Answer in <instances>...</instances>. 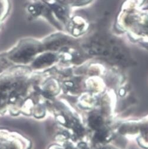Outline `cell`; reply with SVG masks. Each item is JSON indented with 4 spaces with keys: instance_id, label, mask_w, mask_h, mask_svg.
Segmentation results:
<instances>
[{
    "instance_id": "cell-1",
    "label": "cell",
    "mask_w": 148,
    "mask_h": 149,
    "mask_svg": "<svg viewBox=\"0 0 148 149\" xmlns=\"http://www.w3.org/2000/svg\"><path fill=\"white\" fill-rule=\"evenodd\" d=\"M40 49V45L35 40H25L14 50L11 58L17 62H27Z\"/></svg>"
},
{
    "instance_id": "cell-2",
    "label": "cell",
    "mask_w": 148,
    "mask_h": 149,
    "mask_svg": "<svg viewBox=\"0 0 148 149\" xmlns=\"http://www.w3.org/2000/svg\"><path fill=\"white\" fill-rule=\"evenodd\" d=\"M55 60L54 55L51 53H46L37 59L34 63L33 66L36 68H40L45 67L46 66L51 65Z\"/></svg>"
},
{
    "instance_id": "cell-3",
    "label": "cell",
    "mask_w": 148,
    "mask_h": 149,
    "mask_svg": "<svg viewBox=\"0 0 148 149\" xmlns=\"http://www.w3.org/2000/svg\"><path fill=\"white\" fill-rule=\"evenodd\" d=\"M8 3L7 0H0V23L8 11Z\"/></svg>"
}]
</instances>
